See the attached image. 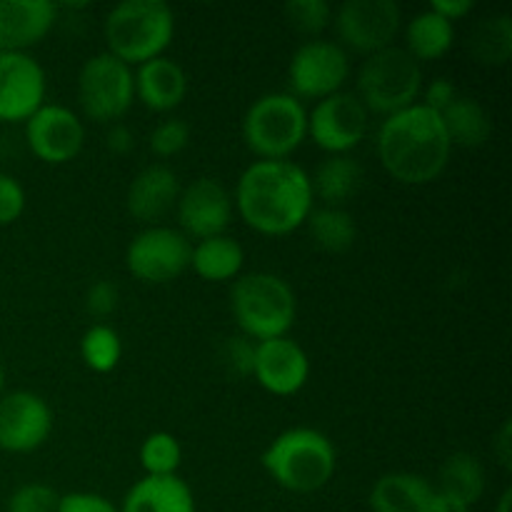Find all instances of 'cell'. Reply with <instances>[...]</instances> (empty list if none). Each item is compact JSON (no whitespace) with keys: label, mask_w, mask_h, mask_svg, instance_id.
I'll return each instance as SVG.
<instances>
[{"label":"cell","mask_w":512,"mask_h":512,"mask_svg":"<svg viewBox=\"0 0 512 512\" xmlns=\"http://www.w3.org/2000/svg\"><path fill=\"white\" fill-rule=\"evenodd\" d=\"M233 208L255 233L280 238L303 228L315 208L310 173L293 160H253L240 173Z\"/></svg>","instance_id":"cell-1"},{"label":"cell","mask_w":512,"mask_h":512,"mask_svg":"<svg viewBox=\"0 0 512 512\" xmlns=\"http://www.w3.org/2000/svg\"><path fill=\"white\" fill-rule=\"evenodd\" d=\"M375 148L385 173L403 185L433 183L453 155L443 118L423 103L388 115L375 135Z\"/></svg>","instance_id":"cell-2"},{"label":"cell","mask_w":512,"mask_h":512,"mask_svg":"<svg viewBox=\"0 0 512 512\" xmlns=\"http://www.w3.org/2000/svg\"><path fill=\"white\" fill-rule=\"evenodd\" d=\"M265 473L275 485L288 493L308 495L333 480L338 468V450L333 440L315 428L283 430L268 448L263 450Z\"/></svg>","instance_id":"cell-3"},{"label":"cell","mask_w":512,"mask_h":512,"mask_svg":"<svg viewBox=\"0 0 512 512\" xmlns=\"http://www.w3.org/2000/svg\"><path fill=\"white\" fill-rule=\"evenodd\" d=\"M230 313L240 333L253 343L285 338L298 318V298L285 278L275 273H245L230 288Z\"/></svg>","instance_id":"cell-4"},{"label":"cell","mask_w":512,"mask_h":512,"mask_svg":"<svg viewBox=\"0 0 512 512\" xmlns=\"http://www.w3.org/2000/svg\"><path fill=\"white\" fill-rule=\"evenodd\" d=\"M108 53L130 68L165 55L175 38V13L165 0H123L103 23Z\"/></svg>","instance_id":"cell-5"},{"label":"cell","mask_w":512,"mask_h":512,"mask_svg":"<svg viewBox=\"0 0 512 512\" xmlns=\"http://www.w3.org/2000/svg\"><path fill=\"white\" fill-rule=\"evenodd\" d=\"M240 130L258 160H288L308 138V108L288 90L265 93L248 105Z\"/></svg>","instance_id":"cell-6"},{"label":"cell","mask_w":512,"mask_h":512,"mask_svg":"<svg viewBox=\"0 0 512 512\" xmlns=\"http://www.w3.org/2000/svg\"><path fill=\"white\" fill-rule=\"evenodd\" d=\"M423 85V68L418 60L405 48L390 45L363 60L355 80V95L368 113L388 118L398 110L420 103Z\"/></svg>","instance_id":"cell-7"},{"label":"cell","mask_w":512,"mask_h":512,"mask_svg":"<svg viewBox=\"0 0 512 512\" xmlns=\"http://www.w3.org/2000/svg\"><path fill=\"white\" fill-rule=\"evenodd\" d=\"M78 103L88 120L100 125L120 123L135 103V73L128 63L105 53H95L80 65Z\"/></svg>","instance_id":"cell-8"},{"label":"cell","mask_w":512,"mask_h":512,"mask_svg":"<svg viewBox=\"0 0 512 512\" xmlns=\"http://www.w3.org/2000/svg\"><path fill=\"white\" fill-rule=\"evenodd\" d=\"M193 243L173 225H148L125 248V268L135 280L165 285L190 268Z\"/></svg>","instance_id":"cell-9"},{"label":"cell","mask_w":512,"mask_h":512,"mask_svg":"<svg viewBox=\"0 0 512 512\" xmlns=\"http://www.w3.org/2000/svg\"><path fill=\"white\" fill-rule=\"evenodd\" d=\"M338 45L348 53L373 55L390 48L403 28V10L395 0H345L333 13Z\"/></svg>","instance_id":"cell-10"},{"label":"cell","mask_w":512,"mask_h":512,"mask_svg":"<svg viewBox=\"0 0 512 512\" xmlns=\"http://www.w3.org/2000/svg\"><path fill=\"white\" fill-rule=\"evenodd\" d=\"M350 78V55L335 40L313 38L295 48L288 63L290 95L298 100H323L340 93Z\"/></svg>","instance_id":"cell-11"},{"label":"cell","mask_w":512,"mask_h":512,"mask_svg":"<svg viewBox=\"0 0 512 512\" xmlns=\"http://www.w3.org/2000/svg\"><path fill=\"white\" fill-rule=\"evenodd\" d=\"M370 113L350 90L328 95L308 110V138L328 155H350L368 135Z\"/></svg>","instance_id":"cell-12"},{"label":"cell","mask_w":512,"mask_h":512,"mask_svg":"<svg viewBox=\"0 0 512 512\" xmlns=\"http://www.w3.org/2000/svg\"><path fill=\"white\" fill-rule=\"evenodd\" d=\"M23 125L28 148L48 165L70 163L85 145L83 120L68 105L43 103Z\"/></svg>","instance_id":"cell-13"},{"label":"cell","mask_w":512,"mask_h":512,"mask_svg":"<svg viewBox=\"0 0 512 512\" xmlns=\"http://www.w3.org/2000/svg\"><path fill=\"white\" fill-rule=\"evenodd\" d=\"M53 433V410L33 390H13L0 398V450L13 455L43 448Z\"/></svg>","instance_id":"cell-14"},{"label":"cell","mask_w":512,"mask_h":512,"mask_svg":"<svg viewBox=\"0 0 512 512\" xmlns=\"http://www.w3.org/2000/svg\"><path fill=\"white\" fill-rule=\"evenodd\" d=\"M233 195L220 180L195 178L193 183L180 190L175 215H178L180 233L193 240L225 235L233 220Z\"/></svg>","instance_id":"cell-15"},{"label":"cell","mask_w":512,"mask_h":512,"mask_svg":"<svg viewBox=\"0 0 512 512\" xmlns=\"http://www.w3.org/2000/svg\"><path fill=\"white\" fill-rule=\"evenodd\" d=\"M45 70L30 53L0 50V123H25L45 103Z\"/></svg>","instance_id":"cell-16"},{"label":"cell","mask_w":512,"mask_h":512,"mask_svg":"<svg viewBox=\"0 0 512 512\" xmlns=\"http://www.w3.org/2000/svg\"><path fill=\"white\" fill-rule=\"evenodd\" d=\"M253 378L270 395H278V398L298 395L310 378L308 353L288 335L255 343Z\"/></svg>","instance_id":"cell-17"},{"label":"cell","mask_w":512,"mask_h":512,"mask_svg":"<svg viewBox=\"0 0 512 512\" xmlns=\"http://www.w3.org/2000/svg\"><path fill=\"white\" fill-rule=\"evenodd\" d=\"M178 173L165 163L145 165L128 185L125 193V208L138 223L160 225V220L168 218L175 210L180 198Z\"/></svg>","instance_id":"cell-18"},{"label":"cell","mask_w":512,"mask_h":512,"mask_svg":"<svg viewBox=\"0 0 512 512\" xmlns=\"http://www.w3.org/2000/svg\"><path fill=\"white\" fill-rule=\"evenodd\" d=\"M50 0H0V50L28 53L58 23Z\"/></svg>","instance_id":"cell-19"},{"label":"cell","mask_w":512,"mask_h":512,"mask_svg":"<svg viewBox=\"0 0 512 512\" xmlns=\"http://www.w3.org/2000/svg\"><path fill=\"white\" fill-rule=\"evenodd\" d=\"M135 73V100L153 113H170L178 108L188 95V75L178 60L160 55L148 63L133 68Z\"/></svg>","instance_id":"cell-20"},{"label":"cell","mask_w":512,"mask_h":512,"mask_svg":"<svg viewBox=\"0 0 512 512\" xmlns=\"http://www.w3.org/2000/svg\"><path fill=\"white\" fill-rule=\"evenodd\" d=\"M435 488L428 478L408 470L385 473L370 488L373 512H430Z\"/></svg>","instance_id":"cell-21"},{"label":"cell","mask_w":512,"mask_h":512,"mask_svg":"<svg viewBox=\"0 0 512 512\" xmlns=\"http://www.w3.org/2000/svg\"><path fill=\"white\" fill-rule=\"evenodd\" d=\"M120 512H195V495L180 475H143L125 493Z\"/></svg>","instance_id":"cell-22"},{"label":"cell","mask_w":512,"mask_h":512,"mask_svg":"<svg viewBox=\"0 0 512 512\" xmlns=\"http://www.w3.org/2000/svg\"><path fill=\"white\" fill-rule=\"evenodd\" d=\"M245 250L230 235H215V238L198 240L190 253V268L195 275L208 283H228L243 275Z\"/></svg>","instance_id":"cell-23"},{"label":"cell","mask_w":512,"mask_h":512,"mask_svg":"<svg viewBox=\"0 0 512 512\" xmlns=\"http://www.w3.org/2000/svg\"><path fill=\"white\" fill-rule=\"evenodd\" d=\"M363 183V168L353 155H328L323 163L310 175L313 195L323 205L330 208H343Z\"/></svg>","instance_id":"cell-24"},{"label":"cell","mask_w":512,"mask_h":512,"mask_svg":"<svg viewBox=\"0 0 512 512\" xmlns=\"http://www.w3.org/2000/svg\"><path fill=\"white\" fill-rule=\"evenodd\" d=\"M455 43V25L430 8L420 10L405 25V50L418 63L440 60L450 53Z\"/></svg>","instance_id":"cell-25"},{"label":"cell","mask_w":512,"mask_h":512,"mask_svg":"<svg viewBox=\"0 0 512 512\" xmlns=\"http://www.w3.org/2000/svg\"><path fill=\"white\" fill-rule=\"evenodd\" d=\"M445 130H448L450 143L460 148H483L493 135V120L483 103L470 95H458L448 108L440 113Z\"/></svg>","instance_id":"cell-26"},{"label":"cell","mask_w":512,"mask_h":512,"mask_svg":"<svg viewBox=\"0 0 512 512\" xmlns=\"http://www.w3.org/2000/svg\"><path fill=\"white\" fill-rule=\"evenodd\" d=\"M468 50L475 63L498 68L512 55V18L508 13H495L478 20L468 35Z\"/></svg>","instance_id":"cell-27"},{"label":"cell","mask_w":512,"mask_h":512,"mask_svg":"<svg viewBox=\"0 0 512 512\" xmlns=\"http://www.w3.org/2000/svg\"><path fill=\"white\" fill-rule=\"evenodd\" d=\"M438 490L455 495L473 508L485 493V468L473 453H453L438 473Z\"/></svg>","instance_id":"cell-28"},{"label":"cell","mask_w":512,"mask_h":512,"mask_svg":"<svg viewBox=\"0 0 512 512\" xmlns=\"http://www.w3.org/2000/svg\"><path fill=\"white\" fill-rule=\"evenodd\" d=\"M305 225H308L313 243L328 253H345L353 248L355 235H358L353 215L345 208H330V205L313 208Z\"/></svg>","instance_id":"cell-29"},{"label":"cell","mask_w":512,"mask_h":512,"mask_svg":"<svg viewBox=\"0 0 512 512\" xmlns=\"http://www.w3.org/2000/svg\"><path fill=\"white\" fill-rule=\"evenodd\" d=\"M80 358L93 373H113L123 358L120 333L108 323H93L80 338Z\"/></svg>","instance_id":"cell-30"},{"label":"cell","mask_w":512,"mask_h":512,"mask_svg":"<svg viewBox=\"0 0 512 512\" xmlns=\"http://www.w3.org/2000/svg\"><path fill=\"white\" fill-rule=\"evenodd\" d=\"M180 463H183V448L173 433L158 430V433H150L140 445V465L145 475H153V478L178 475Z\"/></svg>","instance_id":"cell-31"},{"label":"cell","mask_w":512,"mask_h":512,"mask_svg":"<svg viewBox=\"0 0 512 512\" xmlns=\"http://www.w3.org/2000/svg\"><path fill=\"white\" fill-rule=\"evenodd\" d=\"M285 20L298 33L308 35L310 40L318 38L330 23H333V8L325 0H290L283 8Z\"/></svg>","instance_id":"cell-32"},{"label":"cell","mask_w":512,"mask_h":512,"mask_svg":"<svg viewBox=\"0 0 512 512\" xmlns=\"http://www.w3.org/2000/svg\"><path fill=\"white\" fill-rule=\"evenodd\" d=\"M190 125L183 118H165L150 130L148 148L158 158H173V155L183 153L190 143Z\"/></svg>","instance_id":"cell-33"},{"label":"cell","mask_w":512,"mask_h":512,"mask_svg":"<svg viewBox=\"0 0 512 512\" xmlns=\"http://www.w3.org/2000/svg\"><path fill=\"white\" fill-rule=\"evenodd\" d=\"M60 493L45 483H25L13 490L3 512H58Z\"/></svg>","instance_id":"cell-34"},{"label":"cell","mask_w":512,"mask_h":512,"mask_svg":"<svg viewBox=\"0 0 512 512\" xmlns=\"http://www.w3.org/2000/svg\"><path fill=\"white\" fill-rule=\"evenodd\" d=\"M255 360V343L245 335H235L220 345V363L235 378H250L253 375Z\"/></svg>","instance_id":"cell-35"},{"label":"cell","mask_w":512,"mask_h":512,"mask_svg":"<svg viewBox=\"0 0 512 512\" xmlns=\"http://www.w3.org/2000/svg\"><path fill=\"white\" fill-rule=\"evenodd\" d=\"M120 305V288L113 280H98L85 290V310L93 318L105 320L118 310Z\"/></svg>","instance_id":"cell-36"},{"label":"cell","mask_w":512,"mask_h":512,"mask_svg":"<svg viewBox=\"0 0 512 512\" xmlns=\"http://www.w3.org/2000/svg\"><path fill=\"white\" fill-rule=\"evenodd\" d=\"M25 213V188L18 178L0 170V228L13 225Z\"/></svg>","instance_id":"cell-37"},{"label":"cell","mask_w":512,"mask_h":512,"mask_svg":"<svg viewBox=\"0 0 512 512\" xmlns=\"http://www.w3.org/2000/svg\"><path fill=\"white\" fill-rule=\"evenodd\" d=\"M58 512H120L118 505L110 503L105 495L98 493H68L60 495Z\"/></svg>","instance_id":"cell-38"},{"label":"cell","mask_w":512,"mask_h":512,"mask_svg":"<svg viewBox=\"0 0 512 512\" xmlns=\"http://www.w3.org/2000/svg\"><path fill=\"white\" fill-rule=\"evenodd\" d=\"M458 88H455L453 80L448 78H435L430 80L428 85H423V93H420V103L425 105V108L435 110V113H443L445 108H448L450 103H453L455 98H458Z\"/></svg>","instance_id":"cell-39"},{"label":"cell","mask_w":512,"mask_h":512,"mask_svg":"<svg viewBox=\"0 0 512 512\" xmlns=\"http://www.w3.org/2000/svg\"><path fill=\"white\" fill-rule=\"evenodd\" d=\"M105 148L113 155H128L135 148V135L133 130L125 123H113L110 125L108 135H105Z\"/></svg>","instance_id":"cell-40"},{"label":"cell","mask_w":512,"mask_h":512,"mask_svg":"<svg viewBox=\"0 0 512 512\" xmlns=\"http://www.w3.org/2000/svg\"><path fill=\"white\" fill-rule=\"evenodd\" d=\"M428 8L433 10V13L443 15V18L450 20V23H455V20L468 18V15L473 13L475 3L473 0H430Z\"/></svg>","instance_id":"cell-41"},{"label":"cell","mask_w":512,"mask_h":512,"mask_svg":"<svg viewBox=\"0 0 512 512\" xmlns=\"http://www.w3.org/2000/svg\"><path fill=\"white\" fill-rule=\"evenodd\" d=\"M493 455L498 458V463L503 465L505 470H510V465H512V425H510V420H505V423L500 425L498 433H495Z\"/></svg>","instance_id":"cell-42"},{"label":"cell","mask_w":512,"mask_h":512,"mask_svg":"<svg viewBox=\"0 0 512 512\" xmlns=\"http://www.w3.org/2000/svg\"><path fill=\"white\" fill-rule=\"evenodd\" d=\"M430 512H470V505L463 503L460 498H455V495L445 493V490L435 488Z\"/></svg>","instance_id":"cell-43"},{"label":"cell","mask_w":512,"mask_h":512,"mask_svg":"<svg viewBox=\"0 0 512 512\" xmlns=\"http://www.w3.org/2000/svg\"><path fill=\"white\" fill-rule=\"evenodd\" d=\"M493 512H512V490L510 488L500 495L498 505H495Z\"/></svg>","instance_id":"cell-44"},{"label":"cell","mask_w":512,"mask_h":512,"mask_svg":"<svg viewBox=\"0 0 512 512\" xmlns=\"http://www.w3.org/2000/svg\"><path fill=\"white\" fill-rule=\"evenodd\" d=\"M5 393V370H3V363H0V398H3Z\"/></svg>","instance_id":"cell-45"}]
</instances>
